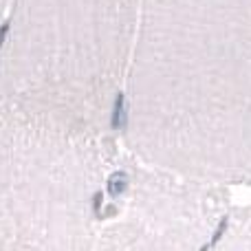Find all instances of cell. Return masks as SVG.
Here are the masks:
<instances>
[{
	"mask_svg": "<svg viewBox=\"0 0 251 251\" xmlns=\"http://www.w3.org/2000/svg\"><path fill=\"white\" fill-rule=\"evenodd\" d=\"M141 0H11L0 38V100L104 137L126 93Z\"/></svg>",
	"mask_w": 251,
	"mask_h": 251,
	"instance_id": "2",
	"label": "cell"
},
{
	"mask_svg": "<svg viewBox=\"0 0 251 251\" xmlns=\"http://www.w3.org/2000/svg\"><path fill=\"white\" fill-rule=\"evenodd\" d=\"M117 152L0 100V249H95Z\"/></svg>",
	"mask_w": 251,
	"mask_h": 251,
	"instance_id": "3",
	"label": "cell"
},
{
	"mask_svg": "<svg viewBox=\"0 0 251 251\" xmlns=\"http://www.w3.org/2000/svg\"><path fill=\"white\" fill-rule=\"evenodd\" d=\"M212 247L251 251V207L243 209L231 218H225Z\"/></svg>",
	"mask_w": 251,
	"mask_h": 251,
	"instance_id": "5",
	"label": "cell"
},
{
	"mask_svg": "<svg viewBox=\"0 0 251 251\" xmlns=\"http://www.w3.org/2000/svg\"><path fill=\"white\" fill-rule=\"evenodd\" d=\"M137 159L207 185L251 178V0H141L126 82Z\"/></svg>",
	"mask_w": 251,
	"mask_h": 251,
	"instance_id": "1",
	"label": "cell"
},
{
	"mask_svg": "<svg viewBox=\"0 0 251 251\" xmlns=\"http://www.w3.org/2000/svg\"><path fill=\"white\" fill-rule=\"evenodd\" d=\"M9 7H11V0H0V38H2V29H4V22H7Z\"/></svg>",
	"mask_w": 251,
	"mask_h": 251,
	"instance_id": "6",
	"label": "cell"
},
{
	"mask_svg": "<svg viewBox=\"0 0 251 251\" xmlns=\"http://www.w3.org/2000/svg\"><path fill=\"white\" fill-rule=\"evenodd\" d=\"M95 249L187 251L212 247L225 223L216 185L137 159H117L106 187Z\"/></svg>",
	"mask_w": 251,
	"mask_h": 251,
	"instance_id": "4",
	"label": "cell"
}]
</instances>
